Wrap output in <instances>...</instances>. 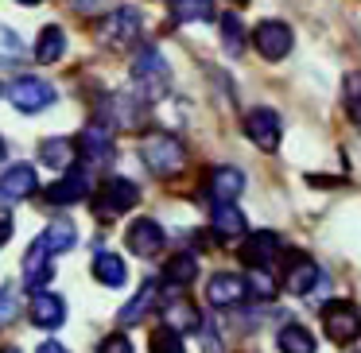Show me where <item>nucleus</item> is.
Wrapping results in <instances>:
<instances>
[{
	"instance_id": "1",
	"label": "nucleus",
	"mask_w": 361,
	"mask_h": 353,
	"mask_svg": "<svg viewBox=\"0 0 361 353\" xmlns=\"http://www.w3.org/2000/svg\"><path fill=\"white\" fill-rule=\"evenodd\" d=\"M140 159L156 175H179L183 163H187V148L167 132H152L140 140Z\"/></svg>"
},
{
	"instance_id": "2",
	"label": "nucleus",
	"mask_w": 361,
	"mask_h": 353,
	"mask_svg": "<svg viewBox=\"0 0 361 353\" xmlns=\"http://www.w3.org/2000/svg\"><path fill=\"white\" fill-rule=\"evenodd\" d=\"M133 78L136 86H140V94L148 97V101H156V97L167 94V78H171V70H167L164 55H159L156 47H140L133 58Z\"/></svg>"
},
{
	"instance_id": "3",
	"label": "nucleus",
	"mask_w": 361,
	"mask_h": 353,
	"mask_svg": "<svg viewBox=\"0 0 361 353\" xmlns=\"http://www.w3.org/2000/svg\"><path fill=\"white\" fill-rule=\"evenodd\" d=\"M322 330L334 345H350L361 337V311L350 299H338V303L322 306Z\"/></svg>"
},
{
	"instance_id": "4",
	"label": "nucleus",
	"mask_w": 361,
	"mask_h": 353,
	"mask_svg": "<svg viewBox=\"0 0 361 353\" xmlns=\"http://www.w3.org/2000/svg\"><path fill=\"white\" fill-rule=\"evenodd\" d=\"M140 202V190H136V182H128V179H105L102 182V190H97V198H94V213L102 221H109V218H121V213H128L133 206Z\"/></svg>"
},
{
	"instance_id": "5",
	"label": "nucleus",
	"mask_w": 361,
	"mask_h": 353,
	"mask_svg": "<svg viewBox=\"0 0 361 353\" xmlns=\"http://www.w3.org/2000/svg\"><path fill=\"white\" fill-rule=\"evenodd\" d=\"M314 283H319V264L299 249L283 252V291L288 295H307Z\"/></svg>"
},
{
	"instance_id": "6",
	"label": "nucleus",
	"mask_w": 361,
	"mask_h": 353,
	"mask_svg": "<svg viewBox=\"0 0 361 353\" xmlns=\"http://www.w3.org/2000/svg\"><path fill=\"white\" fill-rule=\"evenodd\" d=\"M291 43H295V35H291V27L283 24V20H264V24H257V32H252V47H257L268 63L288 58Z\"/></svg>"
},
{
	"instance_id": "7",
	"label": "nucleus",
	"mask_w": 361,
	"mask_h": 353,
	"mask_svg": "<svg viewBox=\"0 0 361 353\" xmlns=\"http://www.w3.org/2000/svg\"><path fill=\"white\" fill-rule=\"evenodd\" d=\"M245 136H249L257 148L264 151H276L280 148V136H283V125H280V113L276 109H249L245 113Z\"/></svg>"
},
{
	"instance_id": "8",
	"label": "nucleus",
	"mask_w": 361,
	"mask_h": 353,
	"mask_svg": "<svg viewBox=\"0 0 361 353\" xmlns=\"http://www.w3.org/2000/svg\"><path fill=\"white\" fill-rule=\"evenodd\" d=\"M8 97L20 113H39L47 105H55V86L43 78H16L8 86Z\"/></svg>"
},
{
	"instance_id": "9",
	"label": "nucleus",
	"mask_w": 361,
	"mask_h": 353,
	"mask_svg": "<svg viewBox=\"0 0 361 353\" xmlns=\"http://www.w3.org/2000/svg\"><path fill=\"white\" fill-rule=\"evenodd\" d=\"M241 256H245V264H249L252 272H268V264L280 256V233H272V229L249 233L241 241Z\"/></svg>"
},
{
	"instance_id": "10",
	"label": "nucleus",
	"mask_w": 361,
	"mask_h": 353,
	"mask_svg": "<svg viewBox=\"0 0 361 353\" xmlns=\"http://www.w3.org/2000/svg\"><path fill=\"white\" fill-rule=\"evenodd\" d=\"M125 241H128V252H136V256H156V252L164 249L167 233H164V225H159V221L136 218L133 225H128Z\"/></svg>"
},
{
	"instance_id": "11",
	"label": "nucleus",
	"mask_w": 361,
	"mask_h": 353,
	"mask_svg": "<svg viewBox=\"0 0 361 353\" xmlns=\"http://www.w3.org/2000/svg\"><path fill=\"white\" fill-rule=\"evenodd\" d=\"M214 233H218V241H226V244L245 241V237H249L245 213L237 210L233 202H214Z\"/></svg>"
},
{
	"instance_id": "12",
	"label": "nucleus",
	"mask_w": 361,
	"mask_h": 353,
	"mask_svg": "<svg viewBox=\"0 0 361 353\" xmlns=\"http://www.w3.org/2000/svg\"><path fill=\"white\" fill-rule=\"evenodd\" d=\"M66 318V303L63 295H55V291H35L32 295V322L39 330H59Z\"/></svg>"
},
{
	"instance_id": "13",
	"label": "nucleus",
	"mask_w": 361,
	"mask_h": 353,
	"mask_svg": "<svg viewBox=\"0 0 361 353\" xmlns=\"http://www.w3.org/2000/svg\"><path fill=\"white\" fill-rule=\"evenodd\" d=\"M90 194V179L82 171H66L59 182H51L47 190H43V198H47L51 206H71V202H82V198Z\"/></svg>"
},
{
	"instance_id": "14",
	"label": "nucleus",
	"mask_w": 361,
	"mask_h": 353,
	"mask_svg": "<svg viewBox=\"0 0 361 353\" xmlns=\"http://www.w3.org/2000/svg\"><path fill=\"white\" fill-rule=\"evenodd\" d=\"M35 187H39V179H35V167L16 163L12 171H4V179H0V202H20V198L35 194Z\"/></svg>"
},
{
	"instance_id": "15",
	"label": "nucleus",
	"mask_w": 361,
	"mask_h": 353,
	"mask_svg": "<svg viewBox=\"0 0 361 353\" xmlns=\"http://www.w3.org/2000/svg\"><path fill=\"white\" fill-rule=\"evenodd\" d=\"M206 299H210L214 306H237L245 299V280L233 275V272L210 275V283H206Z\"/></svg>"
},
{
	"instance_id": "16",
	"label": "nucleus",
	"mask_w": 361,
	"mask_h": 353,
	"mask_svg": "<svg viewBox=\"0 0 361 353\" xmlns=\"http://www.w3.org/2000/svg\"><path fill=\"white\" fill-rule=\"evenodd\" d=\"M78 151H82L86 163H109V156H113L109 128H105V125H90L86 132H82V140H78Z\"/></svg>"
},
{
	"instance_id": "17",
	"label": "nucleus",
	"mask_w": 361,
	"mask_h": 353,
	"mask_svg": "<svg viewBox=\"0 0 361 353\" xmlns=\"http://www.w3.org/2000/svg\"><path fill=\"white\" fill-rule=\"evenodd\" d=\"M164 326L175 330V334H183V330H198V326H202V318H198V311L183 295H171L164 303Z\"/></svg>"
},
{
	"instance_id": "18",
	"label": "nucleus",
	"mask_w": 361,
	"mask_h": 353,
	"mask_svg": "<svg viewBox=\"0 0 361 353\" xmlns=\"http://www.w3.org/2000/svg\"><path fill=\"white\" fill-rule=\"evenodd\" d=\"M245 190V175L237 167H214L210 171V198L214 202H233Z\"/></svg>"
},
{
	"instance_id": "19",
	"label": "nucleus",
	"mask_w": 361,
	"mask_h": 353,
	"mask_svg": "<svg viewBox=\"0 0 361 353\" xmlns=\"http://www.w3.org/2000/svg\"><path fill=\"white\" fill-rule=\"evenodd\" d=\"M74 156H78L74 140H63V136H51V140H43V148H39V159L47 167H55V171H74Z\"/></svg>"
},
{
	"instance_id": "20",
	"label": "nucleus",
	"mask_w": 361,
	"mask_h": 353,
	"mask_svg": "<svg viewBox=\"0 0 361 353\" xmlns=\"http://www.w3.org/2000/svg\"><path fill=\"white\" fill-rule=\"evenodd\" d=\"M51 280V264H47V249H43L39 241L27 249V256H24V283H27V291H43V283Z\"/></svg>"
},
{
	"instance_id": "21",
	"label": "nucleus",
	"mask_w": 361,
	"mask_h": 353,
	"mask_svg": "<svg viewBox=\"0 0 361 353\" xmlns=\"http://www.w3.org/2000/svg\"><path fill=\"white\" fill-rule=\"evenodd\" d=\"M66 51V32L63 27H43V35L35 39V63H59Z\"/></svg>"
},
{
	"instance_id": "22",
	"label": "nucleus",
	"mask_w": 361,
	"mask_h": 353,
	"mask_svg": "<svg viewBox=\"0 0 361 353\" xmlns=\"http://www.w3.org/2000/svg\"><path fill=\"white\" fill-rule=\"evenodd\" d=\"M94 275L102 283H109V287H121L125 275H128V264L117 256V252H97L94 256Z\"/></svg>"
},
{
	"instance_id": "23",
	"label": "nucleus",
	"mask_w": 361,
	"mask_h": 353,
	"mask_svg": "<svg viewBox=\"0 0 361 353\" xmlns=\"http://www.w3.org/2000/svg\"><path fill=\"white\" fill-rule=\"evenodd\" d=\"M276 345H280V353H314V334L307 326L288 322L280 330V337H276Z\"/></svg>"
},
{
	"instance_id": "24",
	"label": "nucleus",
	"mask_w": 361,
	"mask_h": 353,
	"mask_svg": "<svg viewBox=\"0 0 361 353\" xmlns=\"http://www.w3.org/2000/svg\"><path fill=\"white\" fill-rule=\"evenodd\" d=\"M156 291H159V283H156V280H148V283H144V287L133 295V303H128L125 311H121V322H125V326H133V322H140L144 314H148L152 306H156Z\"/></svg>"
},
{
	"instance_id": "25",
	"label": "nucleus",
	"mask_w": 361,
	"mask_h": 353,
	"mask_svg": "<svg viewBox=\"0 0 361 353\" xmlns=\"http://www.w3.org/2000/svg\"><path fill=\"white\" fill-rule=\"evenodd\" d=\"M109 32L117 43H133L136 35H140V12L136 8H117L109 16Z\"/></svg>"
},
{
	"instance_id": "26",
	"label": "nucleus",
	"mask_w": 361,
	"mask_h": 353,
	"mask_svg": "<svg viewBox=\"0 0 361 353\" xmlns=\"http://www.w3.org/2000/svg\"><path fill=\"white\" fill-rule=\"evenodd\" d=\"M39 244L47 252H66V249H74V244H78V233H74L71 221H51L47 233L39 237Z\"/></svg>"
},
{
	"instance_id": "27",
	"label": "nucleus",
	"mask_w": 361,
	"mask_h": 353,
	"mask_svg": "<svg viewBox=\"0 0 361 353\" xmlns=\"http://www.w3.org/2000/svg\"><path fill=\"white\" fill-rule=\"evenodd\" d=\"M221 47L229 55H241L245 51V24L237 12H221Z\"/></svg>"
},
{
	"instance_id": "28",
	"label": "nucleus",
	"mask_w": 361,
	"mask_h": 353,
	"mask_svg": "<svg viewBox=\"0 0 361 353\" xmlns=\"http://www.w3.org/2000/svg\"><path fill=\"white\" fill-rule=\"evenodd\" d=\"M198 275V264H195V256H175V260H167V268H164V280L171 283V287H187L190 280Z\"/></svg>"
},
{
	"instance_id": "29",
	"label": "nucleus",
	"mask_w": 361,
	"mask_h": 353,
	"mask_svg": "<svg viewBox=\"0 0 361 353\" xmlns=\"http://www.w3.org/2000/svg\"><path fill=\"white\" fill-rule=\"evenodd\" d=\"M171 16L179 24H195V20H214V4L206 0H175L171 4Z\"/></svg>"
},
{
	"instance_id": "30",
	"label": "nucleus",
	"mask_w": 361,
	"mask_h": 353,
	"mask_svg": "<svg viewBox=\"0 0 361 353\" xmlns=\"http://www.w3.org/2000/svg\"><path fill=\"white\" fill-rule=\"evenodd\" d=\"M241 280H245V295L260 299V303L276 299V280L268 272H252V268H249V275H241Z\"/></svg>"
},
{
	"instance_id": "31",
	"label": "nucleus",
	"mask_w": 361,
	"mask_h": 353,
	"mask_svg": "<svg viewBox=\"0 0 361 353\" xmlns=\"http://www.w3.org/2000/svg\"><path fill=\"white\" fill-rule=\"evenodd\" d=\"M148 345H152V353H187L183 349V337L175 334V330H167V326H159Z\"/></svg>"
},
{
	"instance_id": "32",
	"label": "nucleus",
	"mask_w": 361,
	"mask_h": 353,
	"mask_svg": "<svg viewBox=\"0 0 361 353\" xmlns=\"http://www.w3.org/2000/svg\"><path fill=\"white\" fill-rule=\"evenodd\" d=\"M16 311H20L16 291H12V287H4V291H0V326H8V322L16 318Z\"/></svg>"
},
{
	"instance_id": "33",
	"label": "nucleus",
	"mask_w": 361,
	"mask_h": 353,
	"mask_svg": "<svg viewBox=\"0 0 361 353\" xmlns=\"http://www.w3.org/2000/svg\"><path fill=\"white\" fill-rule=\"evenodd\" d=\"M345 97H350L353 120H361V74H350V82H345Z\"/></svg>"
},
{
	"instance_id": "34",
	"label": "nucleus",
	"mask_w": 361,
	"mask_h": 353,
	"mask_svg": "<svg viewBox=\"0 0 361 353\" xmlns=\"http://www.w3.org/2000/svg\"><path fill=\"white\" fill-rule=\"evenodd\" d=\"M20 55H24L20 39L12 32H4V27H0V58H20Z\"/></svg>"
},
{
	"instance_id": "35",
	"label": "nucleus",
	"mask_w": 361,
	"mask_h": 353,
	"mask_svg": "<svg viewBox=\"0 0 361 353\" xmlns=\"http://www.w3.org/2000/svg\"><path fill=\"white\" fill-rule=\"evenodd\" d=\"M97 353H133V342H128L125 334H109L102 345H97Z\"/></svg>"
},
{
	"instance_id": "36",
	"label": "nucleus",
	"mask_w": 361,
	"mask_h": 353,
	"mask_svg": "<svg viewBox=\"0 0 361 353\" xmlns=\"http://www.w3.org/2000/svg\"><path fill=\"white\" fill-rule=\"evenodd\" d=\"M12 241V213H4L0 210V249Z\"/></svg>"
},
{
	"instance_id": "37",
	"label": "nucleus",
	"mask_w": 361,
	"mask_h": 353,
	"mask_svg": "<svg viewBox=\"0 0 361 353\" xmlns=\"http://www.w3.org/2000/svg\"><path fill=\"white\" fill-rule=\"evenodd\" d=\"M39 353H66V345H59V342H43V345H39Z\"/></svg>"
},
{
	"instance_id": "38",
	"label": "nucleus",
	"mask_w": 361,
	"mask_h": 353,
	"mask_svg": "<svg viewBox=\"0 0 361 353\" xmlns=\"http://www.w3.org/2000/svg\"><path fill=\"white\" fill-rule=\"evenodd\" d=\"M0 163H4V140H0Z\"/></svg>"
}]
</instances>
